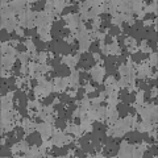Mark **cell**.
Masks as SVG:
<instances>
[{
	"mask_svg": "<svg viewBox=\"0 0 158 158\" xmlns=\"http://www.w3.org/2000/svg\"><path fill=\"white\" fill-rule=\"evenodd\" d=\"M24 140H26L30 145H37V146H40V145L43 142V140L41 137V133L37 132V130H34L33 133H30V134H26Z\"/></svg>",
	"mask_w": 158,
	"mask_h": 158,
	"instance_id": "3",
	"label": "cell"
},
{
	"mask_svg": "<svg viewBox=\"0 0 158 158\" xmlns=\"http://www.w3.org/2000/svg\"><path fill=\"white\" fill-rule=\"evenodd\" d=\"M117 71H118V74H120V77H128V67L125 66V63L121 65L120 67L117 69Z\"/></svg>",
	"mask_w": 158,
	"mask_h": 158,
	"instance_id": "40",
	"label": "cell"
},
{
	"mask_svg": "<svg viewBox=\"0 0 158 158\" xmlns=\"http://www.w3.org/2000/svg\"><path fill=\"white\" fill-rule=\"evenodd\" d=\"M24 43L26 45V47H28V51H30V53L37 51V47H36V45H34V42H33L32 38H26Z\"/></svg>",
	"mask_w": 158,
	"mask_h": 158,
	"instance_id": "26",
	"label": "cell"
},
{
	"mask_svg": "<svg viewBox=\"0 0 158 158\" xmlns=\"http://www.w3.org/2000/svg\"><path fill=\"white\" fill-rule=\"evenodd\" d=\"M55 118H57V117H54V115H47V117L45 118V121L49 122V124H54Z\"/></svg>",
	"mask_w": 158,
	"mask_h": 158,
	"instance_id": "49",
	"label": "cell"
},
{
	"mask_svg": "<svg viewBox=\"0 0 158 158\" xmlns=\"http://www.w3.org/2000/svg\"><path fill=\"white\" fill-rule=\"evenodd\" d=\"M32 40H33L34 45H36V47H37V50H40V51H46L47 50V42H43L42 40H40V37H34Z\"/></svg>",
	"mask_w": 158,
	"mask_h": 158,
	"instance_id": "11",
	"label": "cell"
},
{
	"mask_svg": "<svg viewBox=\"0 0 158 158\" xmlns=\"http://www.w3.org/2000/svg\"><path fill=\"white\" fill-rule=\"evenodd\" d=\"M53 28H55V29H59V30H62L63 28H66V23L63 21V19H61V20H55L54 23H53Z\"/></svg>",
	"mask_w": 158,
	"mask_h": 158,
	"instance_id": "33",
	"label": "cell"
},
{
	"mask_svg": "<svg viewBox=\"0 0 158 158\" xmlns=\"http://www.w3.org/2000/svg\"><path fill=\"white\" fill-rule=\"evenodd\" d=\"M83 87H85V90H86V94H90V92L95 91V87L92 86V85H90V82H88V83H86V85L83 86Z\"/></svg>",
	"mask_w": 158,
	"mask_h": 158,
	"instance_id": "45",
	"label": "cell"
},
{
	"mask_svg": "<svg viewBox=\"0 0 158 158\" xmlns=\"http://www.w3.org/2000/svg\"><path fill=\"white\" fill-rule=\"evenodd\" d=\"M6 83L8 86L16 85V77H8V78H6Z\"/></svg>",
	"mask_w": 158,
	"mask_h": 158,
	"instance_id": "46",
	"label": "cell"
},
{
	"mask_svg": "<svg viewBox=\"0 0 158 158\" xmlns=\"http://www.w3.org/2000/svg\"><path fill=\"white\" fill-rule=\"evenodd\" d=\"M129 58H130V61L133 63H141L142 61H145L148 58V54H144V53H141V51H136V53H132V54L129 55Z\"/></svg>",
	"mask_w": 158,
	"mask_h": 158,
	"instance_id": "7",
	"label": "cell"
},
{
	"mask_svg": "<svg viewBox=\"0 0 158 158\" xmlns=\"http://www.w3.org/2000/svg\"><path fill=\"white\" fill-rule=\"evenodd\" d=\"M65 133H69V134H73L75 138L81 137L82 136V129H81V125H77V124H69L67 126H66L65 129Z\"/></svg>",
	"mask_w": 158,
	"mask_h": 158,
	"instance_id": "5",
	"label": "cell"
},
{
	"mask_svg": "<svg viewBox=\"0 0 158 158\" xmlns=\"http://www.w3.org/2000/svg\"><path fill=\"white\" fill-rule=\"evenodd\" d=\"M133 149H134V144H130V142L126 141V140L125 141H121L120 146H118L117 157H132Z\"/></svg>",
	"mask_w": 158,
	"mask_h": 158,
	"instance_id": "2",
	"label": "cell"
},
{
	"mask_svg": "<svg viewBox=\"0 0 158 158\" xmlns=\"http://www.w3.org/2000/svg\"><path fill=\"white\" fill-rule=\"evenodd\" d=\"M92 130H107V126L104 125V122L102 121H94L92 122Z\"/></svg>",
	"mask_w": 158,
	"mask_h": 158,
	"instance_id": "27",
	"label": "cell"
},
{
	"mask_svg": "<svg viewBox=\"0 0 158 158\" xmlns=\"http://www.w3.org/2000/svg\"><path fill=\"white\" fill-rule=\"evenodd\" d=\"M58 99H59V102L62 103V104H69L70 102H71V98L69 96L67 92H62V94H59L58 95Z\"/></svg>",
	"mask_w": 158,
	"mask_h": 158,
	"instance_id": "28",
	"label": "cell"
},
{
	"mask_svg": "<svg viewBox=\"0 0 158 158\" xmlns=\"http://www.w3.org/2000/svg\"><path fill=\"white\" fill-rule=\"evenodd\" d=\"M157 61H158V57H157V53H150L149 54V66L150 67H154L157 69Z\"/></svg>",
	"mask_w": 158,
	"mask_h": 158,
	"instance_id": "25",
	"label": "cell"
},
{
	"mask_svg": "<svg viewBox=\"0 0 158 158\" xmlns=\"http://www.w3.org/2000/svg\"><path fill=\"white\" fill-rule=\"evenodd\" d=\"M6 98H7V100H9V102H15V92L9 91V92H8V94L6 95Z\"/></svg>",
	"mask_w": 158,
	"mask_h": 158,
	"instance_id": "48",
	"label": "cell"
},
{
	"mask_svg": "<svg viewBox=\"0 0 158 158\" xmlns=\"http://www.w3.org/2000/svg\"><path fill=\"white\" fill-rule=\"evenodd\" d=\"M0 156L2 157H13L12 149L7 145H2V152H0Z\"/></svg>",
	"mask_w": 158,
	"mask_h": 158,
	"instance_id": "24",
	"label": "cell"
},
{
	"mask_svg": "<svg viewBox=\"0 0 158 158\" xmlns=\"http://www.w3.org/2000/svg\"><path fill=\"white\" fill-rule=\"evenodd\" d=\"M88 51L91 53V54H96V53H100L99 45H98V41H95V42H91V45H90V49H88Z\"/></svg>",
	"mask_w": 158,
	"mask_h": 158,
	"instance_id": "37",
	"label": "cell"
},
{
	"mask_svg": "<svg viewBox=\"0 0 158 158\" xmlns=\"http://www.w3.org/2000/svg\"><path fill=\"white\" fill-rule=\"evenodd\" d=\"M25 157H41V153H40V146L37 145H32V148L29 149L26 153H24Z\"/></svg>",
	"mask_w": 158,
	"mask_h": 158,
	"instance_id": "14",
	"label": "cell"
},
{
	"mask_svg": "<svg viewBox=\"0 0 158 158\" xmlns=\"http://www.w3.org/2000/svg\"><path fill=\"white\" fill-rule=\"evenodd\" d=\"M134 103H137V104H144L145 103V96H144V91H136V102Z\"/></svg>",
	"mask_w": 158,
	"mask_h": 158,
	"instance_id": "31",
	"label": "cell"
},
{
	"mask_svg": "<svg viewBox=\"0 0 158 158\" xmlns=\"http://www.w3.org/2000/svg\"><path fill=\"white\" fill-rule=\"evenodd\" d=\"M85 95H86V90H85V87H79V88L77 90V95H75V99L78 100V102H81V100L85 98Z\"/></svg>",
	"mask_w": 158,
	"mask_h": 158,
	"instance_id": "34",
	"label": "cell"
},
{
	"mask_svg": "<svg viewBox=\"0 0 158 158\" xmlns=\"http://www.w3.org/2000/svg\"><path fill=\"white\" fill-rule=\"evenodd\" d=\"M128 104H124V103H120L118 102L117 105H116V109H117V113H118V117H125L126 115H129L128 113Z\"/></svg>",
	"mask_w": 158,
	"mask_h": 158,
	"instance_id": "9",
	"label": "cell"
},
{
	"mask_svg": "<svg viewBox=\"0 0 158 158\" xmlns=\"http://www.w3.org/2000/svg\"><path fill=\"white\" fill-rule=\"evenodd\" d=\"M81 148L83 149V152L86 153L87 157H92V153H95V148H94V145L91 144V141H88V142H82L81 144Z\"/></svg>",
	"mask_w": 158,
	"mask_h": 158,
	"instance_id": "10",
	"label": "cell"
},
{
	"mask_svg": "<svg viewBox=\"0 0 158 158\" xmlns=\"http://www.w3.org/2000/svg\"><path fill=\"white\" fill-rule=\"evenodd\" d=\"M19 25V19L17 17H13V19L7 20V24H6V30L8 33H13L16 29V26Z\"/></svg>",
	"mask_w": 158,
	"mask_h": 158,
	"instance_id": "8",
	"label": "cell"
},
{
	"mask_svg": "<svg viewBox=\"0 0 158 158\" xmlns=\"http://www.w3.org/2000/svg\"><path fill=\"white\" fill-rule=\"evenodd\" d=\"M54 126L57 129H61V130H65L66 126H67V120L65 117H57L55 121H54Z\"/></svg>",
	"mask_w": 158,
	"mask_h": 158,
	"instance_id": "15",
	"label": "cell"
},
{
	"mask_svg": "<svg viewBox=\"0 0 158 158\" xmlns=\"http://www.w3.org/2000/svg\"><path fill=\"white\" fill-rule=\"evenodd\" d=\"M142 23H144V28L145 26H152L153 25V20H144Z\"/></svg>",
	"mask_w": 158,
	"mask_h": 158,
	"instance_id": "53",
	"label": "cell"
},
{
	"mask_svg": "<svg viewBox=\"0 0 158 158\" xmlns=\"http://www.w3.org/2000/svg\"><path fill=\"white\" fill-rule=\"evenodd\" d=\"M62 63L66 65V66H69L70 69H75L77 67V62L74 61V57L71 54H70V55H65L62 58Z\"/></svg>",
	"mask_w": 158,
	"mask_h": 158,
	"instance_id": "13",
	"label": "cell"
},
{
	"mask_svg": "<svg viewBox=\"0 0 158 158\" xmlns=\"http://www.w3.org/2000/svg\"><path fill=\"white\" fill-rule=\"evenodd\" d=\"M104 42H105V45H109V43H112L113 42V37H111L109 34H107L104 38Z\"/></svg>",
	"mask_w": 158,
	"mask_h": 158,
	"instance_id": "51",
	"label": "cell"
},
{
	"mask_svg": "<svg viewBox=\"0 0 158 158\" xmlns=\"http://www.w3.org/2000/svg\"><path fill=\"white\" fill-rule=\"evenodd\" d=\"M32 57V53L30 51H25V53H20L19 55V61L21 62V65H28L29 63V58Z\"/></svg>",
	"mask_w": 158,
	"mask_h": 158,
	"instance_id": "17",
	"label": "cell"
},
{
	"mask_svg": "<svg viewBox=\"0 0 158 158\" xmlns=\"http://www.w3.org/2000/svg\"><path fill=\"white\" fill-rule=\"evenodd\" d=\"M62 63V58H61V55H55L54 58H51L49 62H47V65H50L53 69H55V67H58V66Z\"/></svg>",
	"mask_w": 158,
	"mask_h": 158,
	"instance_id": "23",
	"label": "cell"
},
{
	"mask_svg": "<svg viewBox=\"0 0 158 158\" xmlns=\"http://www.w3.org/2000/svg\"><path fill=\"white\" fill-rule=\"evenodd\" d=\"M133 29H136V30H142V29H145L144 28V23L141 20H136L134 21V25H133Z\"/></svg>",
	"mask_w": 158,
	"mask_h": 158,
	"instance_id": "43",
	"label": "cell"
},
{
	"mask_svg": "<svg viewBox=\"0 0 158 158\" xmlns=\"http://www.w3.org/2000/svg\"><path fill=\"white\" fill-rule=\"evenodd\" d=\"M54 111H55V115L57 117H65V112H66V108H65V104L59 103L54 107Z\"/></svg>",
	"mask_w": 158,
	"mask_h": 158,
	"instance_id": "18",
	"label": "cell"
},
{
	"mask_svg": "<svg viewBox=\"0 0 158 158\" xmlns=\"http://www.w3.org/2000/svg\"><path fill=\"white\" fill-rule=\"evenodd\" d=\"M49 54L46 51H41L38 55V63H47L49 62Z\"/></svg>",
	"mask_w": 158,
	"mask_h": 158,
	"instance_id": "32",
	"label": "cell"
},
{
	"mask_svg": "<svg viewBox=\"0 0 158 158\" xmlns=\"http://www.w3.org/2000/svg\"><path fill=\"white\" fill-rule=\"evenodd\" d=\"M20 148H21V153H26L30 149V144L26 140H21L20 141Z\"/></svg>",
	"mask_w": 158,
	"mask_h": 158,
	"instance_id": "35",
	"label": "cell"
},
{
	"mask_svg": "<svg viewBox=\"0 0 158 158\" xmlns=\"http://www.w3.org/2000/svg\"><path fill=\"white\" fill-rule=\"evenodd\" d=\"M55 11V8H54V2H46V6H45V9H43V12L45 13H51V12H54Z\"/></svg>",
	"mask_w": 158,
	"mask_h": 158,
	"instance_id": "36",
	"label": "cell"
},
{
	"mask_svg": "<svg viewBox=\"0 0 158 158\" xmlns=\"http://www.w3.org/2000/svg\"><path fill=\"white\" fill-rule=\"evenodd\" d=\"M54 99H55V98H53L51 95H49V96H46V98H43L41 102H42L43 105H51L53 102H54Z\"/></svg>",
	"mask_w": 158,
	"mask_h": 158,
	"instance_id": "41",
	"label": "cell"
},
{
	"mask_svg": "<svg viewBox=\"0 0 158 158\" xmlns=\"http://www.w3.org/2000/svg\"><path fill=\"white\" fill-rule=\"evenodd\" d=\"M104 69H105V75H113V77L117 75V69L115 65L104 62Z\"/></svg>",
	"mask_w": 158,
	"mask_h": 158,
	"instance_id": "12",
	"label": "cell"
},
{
	"mask_svg": "<svg viewBox=\"0 0 158 158\" xmlns=\"http://www.w3.org/2000/svg\"><path fill=\"white\" fill-rule=\"evenodd\" d=\"M146 40H148V41H154V42H157V32H156V30L146 32Z\"/></svg>",
	"mask_w": 158,
	"mask_h": 158,
	"instance_id": "38",
	"label": "cell"
},
{
	"mask_svg": "<svg viewBox=\"0 0 158 158\" xmlns=\"http://www.w3.org/2000/svg\"><path fill=\"white\" fill-rule=\"evenodd\" d=\"M15 122L13 120V112L12 111H2V126L7 125V124H12Z\"/></svg>",
	"mask_w": 158,
	"mask_h": 158,
	"instance_id": "6",
	"label": "cell"
},
{
	"mask_svg": "<svg viewBox=\"0 0 158 158\" xmlns=\"http://www.w3.org/2000/svg\"><path fill=\"white\" fill-rule=\"evenodd\" d=\"M46 6V0H40V2H34V6L32 7L33 12H43Z\"/></svg>",
	"mask_w": 158,
	"mask_h": 158,
	"instance_id": "16",
	"label": "cell"
},
{
	"mask_svg": "<svg viewBox=\"0 0 158 158\" xmlns=\"http://www.w3.org/2000/svg\"><path fill=\"white\" fill-rule=\"evenodd\" d=\"M2 13H3L4 16H6V19H7V20H9V19H13V17H16L15 11H13L9 6H8L7 8H4V9H2Z\"/></svg>",
	"mask_w": 158,
	"mask_h": 158,
	"instance_id": "19",
	"label": "cell"
},
{
	"mask_svg": "<svg viewBox=\"0 0 158 158\" xmlns=\"http://www.w3.org/2000/svg\"><path fill=\"white\" fill-rule=\"evenodd\" d=\"M111 23H112V25H117V26H120V28H121V25L124 24V21H122V17H121V13H118V15L115 16V17H112V19H111Z\"/></svg>",
	"mask_w": 158,
	"mask_h": 158,
	"instance_id": "30",
	"label": "cell"
},
{
	"mask_svg": "<svg viewBox=\"0 0 158 158\" xmlns=\"http://www.w3.org/2000/svg\"><path fill=\"white\" fill-rule=\"evenodd\" d=\"M153 88V87L150 85H148L145 81H138L137 82V90L140 91H150Z\"/></svg>",
	"mask_w": 158,
	"mask_h": 158,
	"instance_id": "22",
	"label": "cell"
},
{
	"mask_svg": "<svg viewBox=\"0 0 158 158\" xmlns=\"http://www.w3.org/2000/svg\"><path fill=\"white\" fill-rule=\"evenodd\" d=\"M100 26H102V29H104V30H108V29L112 26L111 20H104V21H102V24H100Z\"/></svg>",
	"mask_w": 158,
	"mask_h": 158,
	"instance_id": "42",
	"label": "cell"
},
{
	"mask_svg": "<svg viewBox=\"0 0 158 158\" xmlns=\"http://www.w3.org/2000/svg\"><path fill=\"white\" fill-rule=\"evenodd\" d=\"M16 49L19 50L20 53H25V51H28V47H26V45H25V43H19Z\"/></svg>",
	"mask_w": 158,
	"mask_h": 158,
	"instance_id": "47",
	"label": "cell"
},
{
	"mask_svg": "<svg viewBox=\"0 0 158 158\" xmlns=\"http://www.w3.org/2000/svg\"><path fill=\"white\" fill-rule=\"evenodd\" d=\"M142 157H145V158H149V157H154V156H153V153H152L150 150H145V152L142 153Z\"/></svg>",
	"mask_w": 158,
	"mask_h": 158,
	"instance_id": "52",
	"label": "cell"
},
{
	"mask_svg": "<svg viewBox=\"0 0 158 158\" xmlns=\"http://www.w3.org/2000/svg\"><path fill=\"white\" fill-rule=\"evenodd\" d=\"M108 34L111 37H117V36H120L121 34V28L120 26H117V25H112L111 28L108 29Z\"/></svg>",
	"mask_w": 158,
	"mask_h": 158,
	"instance_id": "20",
	"label": "cell"
},
{
	"mask_svg": "<svg viewBox=\"0 0 158 158\" xmlns=\"http://www.w3.org/2000/svg\"><path fill=\"white\" fill-rule=\"evenodd\" d=\"M54 8H55V12L61 15V13L63 12V9L66 8V2L63 0H59V2H54Z\"/></svg>",
	"mask_w": 158,
	"mask_h": 158,
	"instance_id": "21",
	"label": "cell"
},
{
	"mask_svg": "<svg viewBox=\"0 0 158 158\" xmlns=\"http://www.w3.org/2000/svg\"><path fill=\"white\" fill-rule=\"evenodd\" d=\"M53 70H54L55 75L59 77V78H67V77H70V73H71V70H70L69 66H66L63 63H61L58 67H55Z\"/></svg>",
	"mask_w": 158,
	"mask_h": 158,
	"instance_id": "4",
	"label": "cell"
},
{
	"mask_svg": "<svg viewBox=\"0 0 158 158\" xmlns=\"http://www.w3.org/2000/svg\"><path fill=\"white\" fill-rule=\"evenodd\" d=\"M105 81H104V83L103 85L104 86H109V85H113V83H116V77H113V75H107V78H104Z\"/></svg>",
	"mask_w": 158,
	"mask_h": 158,
	"instance_id": "39",
	"label": "cell"
},
{
	"mask_svg": "<svg viewBox=\"0 0 158 158\" xmlns=\"http://www.w3.org/2000/svg\"><path fill=\"white\" fill-rule=\"evenodd\" d=\"M0 40H2V42H9L11 41V34L8 33L6 29H2L0 30Z\"/></svg>",
	"mask_w": 158,
	"mask_h": 158,
	"instance_id": "29",
	"label": "cell"
},
{
	"mask_svg": "<svg viewBox=\"0 0 158 158\" xmlns=\"http://www.w3.org/2000/svg\"><path fill=\"white\" fill-rule=\"evenodd\" d=\"M149 146H150V149H149V150H150V152L153 153V156L157 157V145H156V144H154V145L150 144V145H149Z\"/></svg>",
	"mask_w": 158,
	"mask_h": 158,
	"instance_id": "50",
	"label": "cell"
},
{
	"mask_svg": "<svg viewBox=\"0 0 158 158\" xmlns=\"http://www.w3.org/2000/svg\"><path fill=\"white\" fill-rule=\"evenodd\" d=\"M90 75H91V81L94 83H102L103 79L105 78V69L99 65H95L90 70Z\"/></svg>",
	"mask_w": 158,
	"mask_h": 158,
	"instance_id": "1",
	"label": "cell"
},
{
	"mask_svg": "<svg viewBox=\"0 0 158 158\" xmlns=\"http://www.w3.org/2000/svg\"><path fill=\"white\" fill-rule=\"evenodd\" d=\"M17 111L20 112V115L23 116V117L29 116V115H28V108H26V107H21V105H19V107H17Z\"/></svg>",
	"mask_w": 158,
	"mask_h": 158,
	"instance_id": "44",
	"label": "cell"
}]
</instances>
